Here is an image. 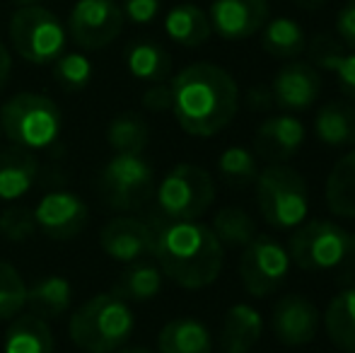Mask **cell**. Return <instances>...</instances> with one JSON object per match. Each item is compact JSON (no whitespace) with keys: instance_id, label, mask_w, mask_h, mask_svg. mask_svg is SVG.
Listing matches in <instances>:
<instances>
[{"instance_id":"cell-29","label":"cell","mask_w":355,"mask_h":353,"mask_svg":"<svg viewBox=\"0 0 355 353\" xmlns=\"http://www.w3.org/2000/svg\"><path fill=\"white\" fill-rule=\"evenodd\" d=\"M327 206L338 218H355V150L346 153L329 172Z\"/></svg>"},{"instance_id":"cell-16","label":"cell","mask_w":355,"mask_h":353,"mask_svg":"<svg viewBox=\"0 0 355 353\" xmlns=\"http://www.w3.org/2000/svg\"><path fill=\"white\" fill-rule=\"evenodd\" d=\"M322 325L317 305L304 295H283L273 305L271 312V327L276 339L283 346H307L314 341Z\"/></svg>"},{"instance_id":"cell-6","label":"cell","mask_w":355,"mask_h":353,"mask_svg":"<svg viewBox=\"0 0 355 353\" xmlns=\"http://www.w3.org/2000/svg\"><path fill=\"white\" fill-rule=\"evenodd\" d=\"M10 42L27 63L49 66L66 53L68 32L49 8L37 3L17 5L10 17Z\"/></svg>"},{"instance_id":"cell-24","label":"cell","mask_w":355,"mask_h":353,"mask_svg":"<svg viewBox=\"0 0 355 353\" xmlns=\"http://www.w3.org/2000/svg\"><path fill=\"white\" fill-rule=\"evenodd\" d=\"M3 339V353H53V334L46 320L37 315L12 317Z\"/></svg>"},{"instance_id":"cell-40","label":"cell","mask_w":355,"mask_h":353,"mask_svg":"<svg viewBox=\"0 0 355 353\" xmlns=\"http://www.w3.org/2000/svg\"><path fill=\"white\" fill-rule=\"evenodd\" d=\"M334 76L338 80V87L351 102H355V51H346L334 66Z\"/></svg>"},{"instance_id":"cell-39","label":"cell","mask_w":355,"mask_h":353,"mask_svg":"<svg viewBox=\"0 0 355 353\" xmlns=\"http://www.w3.org/2000/svg\"><path fill=\"white\" fill-rule=\"evenodd\" d=\"M143 107L155 114L172 112V85H169L167 80L153 83V85L143 92Z\"/></svg>"},{"instance_id":"cell-7","label":"cell","mask_w":355,"mask_h":353,"mask_svg":"<svg viewBox=\"0 0 355 353\" xmlns=\"http://www.w3.org/2000/svg\"><path fill=\"white\" fill-rule=\"evenodd\" d=\"M215 201L211 172L198 165L172 167L157 187V206L167 221H198Z\"/></svg>"},{"instance_id":"cell-23","label":"cell","mask_w":355,"mask_h":353,"mask_svg":"<svg viewBox=\"0 0 355 353\" xmlns=\"http://www.w3.org/2000/svg\"><path fill=\"white\" fill-rule=\"evenodd\" d=\"M162 281H164V276H162V271H159L157 261L138 259L123 268L119 281L114 283L112 293L126 302H148L159 295Z\"/></svg>"},{"instance_id":"cell-15","label":"cell","mask_w":355,"mask_h":353,"mask_svg":"<svg viewBox=\"0 0 355 353\" xmlns=\"http://www.w3.org/2000/svg\"><path fill=\"white\" fill-rule=\"evenodd\" d=\"M208 19L220 39L242 42L268 22V0H213Z\"/></svg>"},{"instance_id":"cell-17","label":"cell","mask_w":355,"mask_h":353,"mask_svg":"<svg viewBox=\"0 0 355 353\" xmlns=\"http://www.w3.org/2000/svg\"><path fill=\"white\" fill-rule=\"evenodd\" d=\"M304 143V123L293 114H278L268 117L254 136L257 155L268 160L271 165L285 162L302 148Z\"/></svg>"},{"instance_id":"cell-36","label":"cell","mask_w":355,"mask_h":353,"mask_svg":"<svg viewBox=\"0 0 355 353\" xmlns=\"http://www.w3.org/2000/svg\"><path fill=\"white\" fill-rule=\"evenodd\" d=\"M304 51H309V61H312V66L317 71L322 68V71L331 73L336 61L346 53V46L338 39H334L331 34H317L312 39V44H307Z\"/></svg>"},{"instance_id":"cell-33","label":"cell","mask_w":355,"mask_h":353,"mask_svg":"<svg viewBox=\"0 0 355 353\" xmlns=\"http://www.w3.org/2000/svg\"><path fill=\"white\" fill-rule=\"evenodd\" d=\"M53 66V80L58 83L66 92H80L89 85L92 80V63L85 53L71 51V53H61Z\"/></svg>"},{"instance_id":"cell-31","label":"cell","mask_w":355,"mask_h":353,"mask_svg":"<svg viewBox=\"0 0 355 353\" xmlns=\"http://www.w3.org/2000/svg\"><path fill=\"white\" fill-rule=\"evenodd\" d=\"M148 123L143 117L133 112H123L112 119L107 128V141L114 153H128V155H143L148 146Z\"/></svg>"},{"instance_id":"cell-9","label":"cell","mask_w":355,"mask_h":353,"mask_svg":"<svg viewBox=\"0 0 355 353\" xmlns=\"http://www.w3.org/2000/svg\"><path fill=\"white\" fill-rule=\"evenodd\" d=\"M155 189V175L143 155L114 153L102 167L97 191L114 211H136L150 198Z\"/></svg>"},{"instance_id":"cell-42","label":"cell","mask_w":355,"mask_h":353,"mask_svg":"<svg viewBox=\"0 0 355 353\" xmlns=\"http://www.w3.org/2000/svg\"><path fill=\"white\" fill-rule=\"evenodd\" d=\"M10 71H12V58H10V51L0 44V92L3 87L8 85V78H10Z\"/></svg>"},{"instance_id":"cell-5","label":"cell","mask_w":355,"mask_h":353,"mask_svg":"<svg viewBox=\"0 0 355 353\" xmlns=\"http://www.w3.org/2000/svg\"><path fill=\"white\" fill-rule=\"evenodd\" d=\"M257 206L261 218L276 230L297 227L309 213V189L297 170L276 162L259 172Z\"/></svg>"},{"instance_id":"cell-27","label":"cell","mask_w":355,"mask_h":353,"mask_svg":"<svg viewBox=\"0 0 355 353\" xmlns=\"http://www.w3.org/2000/svg\"><path fill=\"white\" fill-rule=\"evenodd\" d=\"M261 49L273 58L281 61H295L307 49V34L302 24L293 17L268 19L261 27Z\"/></svg>"},{"instance_id":"cell-30","label":"cell","mask_w":355,"mask_h":353,"mask_svg":"<svg viewBox=\"0 0 355 353\" xmlns=\"http://www.w3.org/2000/svg\"><path fill=\"white\" fill-rule=\"evenodd\" d=\"M211 230L215 232V237H218L223 247L242 250V247H247L257 237V223H254V218L244 208L227 206L215 213Z\"/></svg>"},{"instance_id":"cell-20","label":"cell","mask_w":355,"mask_h":353,"mask_svg":"<svg viewBox=\"0 0 355 353\" xmlns=\"http://www.w3.org/2000/svg\"><path fill=\"white\" fill-rule=\"evenodd\" d=\"M159 353H213V336L196 317H177L159 329Z\"/></svg>"},{"instance_id":"cell-44","label":"cell","mask_w":355,"mask_h":353,"mask_svg":"<svg viewBox=\"0 0 355 353\" xmlns=\"http://www.w3.org/2000/svg\"><path fill=\"white\" fill-rule=\"evenodd\" d=\"M351 255L355 257V232H351Z\"/></svg>"},{"instance_id":"cell-4","label":"cell","mask_w":355,"mask_h":353,"mask_svg":"<svg viewBox=\"0 0 355 353\" xmlns=\"http://www.w3.org/2000/svg\"><path fill=\"white\" fill-rule=\"evenodd\" d=\"M0 128L12 146L44 150L58 141L63 114L51 97L39 92H19L0 109Z\"/></svg>"},{"instance_id":"cell-26","label":"cell","mask_w":355,"mask_h":353,"mask_svg":"<svg viewBox=\"0 0 355 353\" xmlns=\"http://www.w3.org/2000/svg\"><path fill=\"white\" fill-rule=\"evenodd\" d=\"M126 68L136 80L143 83H164L172 73V56L150 39H138L123 53Z\"/></svg>"},{"instance_id":"cell-21","label":"cell","mask_w":355,"mask_h":353,"mask_svg":"<svg viewBox=\"0 0 355 353\" xmlns=\"http://www.w3.org/2000/svg\"><path fill=\"white\" fill-rule=\"evenodd\" d=\"M314 133L329 148L355 146V104L338 99L322 104L314 117Z\"/></svg>"},{"instance_id":"cell-45","label":"cell","mask_w":355,"mask_h":353,"mask_svg":"<svg viewBox=\"0 0 355 353\" xmlns=\"http://www.w3.org/2000/svg\"><path fill=\"white\" fill-rule=\"evenodd\" d=\"M17 5H32V3H37V0H15Z\"/></svg>"},{"instance_id":"cell-35","label":"cell","mask_w":355,"mask_h":353,"mask_svg":"<svg viewBox=\"0 0 355 353\" xmlns=\"http://www.w3.org/2000/svg\"><path fill=\"white\" fill-rule=\"evenodd\" d=\"M37 232V221L34 211L24 206H10L0 213V235L8 242H27Z\"/></svg>"},{"instance_id":"cell-46","label":"cell","mask_w":355,"mask_h":353,"mask_svg":"<svg viewBox=\"0 0 355 353\" xmlns=\"http://www.w3.org/2000/svg\"><path fill=\"white\" fill-rule=\"evenodd\" d=\"M0 136H3V128H0Z\"/></svg>"},{"instance_id":"cell-12","label":"cell","mask_w":355,"mask_h":353,"mask_svg":"<svg viewBox=\"0 0 355 353\" xmlns=\"http://www.w3.org/2000/svg\"><path fill=\"white\" fill-rule=\"evenodd\" d=\"M37 230L51 240H73L85 230L89 221V208L73 191H49L34 208Z\"/></svg>"},{"instance_id":"cell-34","label":"cell","mask_w":355,"mask_h":353,"mask_svg":"<svg viewBox=\"0 0 355 353\" xmlns=\"http://www.w3.org/2000/svg\"><path fill=\"white\" fill-rule=\"evenodd\" d=\"M27 305V283L17 268L0 259V322L12 320Z\"/></svg>"},{"instance_id":"cell-28","label":"cell","mask_w":355,"mask_h":353,"mask_svg":"<svg viewBox=\"0 0 355 353\" xmlns=\"http://www.w3.org/2000/svg\"><path fill=\"white\" fill-rule=\"evenodd\" d=\"M324 329L338 351L355 353V286L331 298L324 312Z\"/></svg>"},{"instance_id":"cell-2","label":"cell","mask_w":355,"mask_h":353,"mask_svg":"<svg viewBox=\"0 0 355 353\" xmlns=\"http://www.w3.org/2000/svg\"><path fill=\"white\" fill-rule=\"evenodd\" d=\"M162 276L187 291H201L218 281L225 247L211 225L198 221H167L155 230V252Z\"/></svg>"},{"instance_id":"cell-13","label":"cell","mask_w":355,"mask_h":353,"mask_svg":"<svg viewBox=\"0 0 355 353\" xmlns=\"http://www.w3.org/2000/svg\"><path fill=\"white\" fill-rule=\"evenodd\" d=\"M273 104L283 112H307L322 94V73L304 61H288L271 83Z\"/></svg>"},{"instance_id":"cell-14","label":"cell","mask_w":355,"mask_h":353,"mask_svg":"<svg viewBox=\"0 0 355 353\" xmlns=\"http://www.w3.org/2000/svg\"><path fill=\"white\" fill-rule=\"evenodd\" d=\"M99 245L104 255L121 264L148 259L155 252V227L131 216L112 218L99 232Z\"/></svg>"},{"instance_id":"cell-25","label":"cell","mask_w":355,"mask_h":353,"mask_svg":"<svg viewBox=\"0 0 355 353\" xmlns=\"http://www.w3.org/2000/svg\"><path fill=\"white\" fill-rule=\"evenodd\" d=\"M73 300V288L63 276H44L27 286V305L32 315L42 320H56L66 315Z\"/></svg>"},{"instance_id":"cell-43","label":"cell","mask_w":355,"mask_h":353,"mask_svg":"<svg viewBox=\"0 0 355 353\" xmlns=\"http://www.w3.org/2000/svg\"><path fill=\"white\" fill-rule=\"evenodd\" d=\"M114 353H153L150 349H143V346H131V349H119Z\"/></svg>"},{"instance_id":"cell-41","label":"cell","mask_w":355,"mask_h":353,"mask_svg":"<svg viewBox=\"0 0 355 353\" xmlns=\"http://www.w3.org/2000/svg\"><path fill=\"white\" fill-rule=\"evenodd\" d=\"M247 97H249V104H252V109H271V107H276V104H273L271 87H268V89H263L261 85L252 87Z\"/></svg>"},{"instance_id":"cell-8","label":"cell","mask_w":355,"mask_h":353,"mask_svg":"<svg viewBox=\"0 0 355 353\" xmlns=\"http://www.w3.org/2000/svg\"><path fill=\"white\" fill-rule=\"evenodd\" d=\"M351 255V232L334 221L300 223L288 242L290 264L302 271H331Z\"/></svg>"},{"instance_id":"cell-19","label":"cell","mask_w":355,"mask_h":353,"mask_svg":"<svg viewBox=\"0 0 355 353\" xmlns=\"http://www.w3.org/2000/svg\"><path fill=\"white\" fill-rule=\"evenodd\" d=\"M39 175V162L27 148L0 150V201H17L27 196Z\"/></svg>"},{"instance_id":"cell-22","label":"cell","mask_w":355,"mask_h":353,"mask_svg":"<svg viewBox=\"0 0 355 353\" xmlns=\"http://www.w3.org/2000/svg\"><path fill=\"white\" fill-rule=\"evenodd\" d=\"M164 32L179 46L196 49L211 39L213 27H211V19H208V12H203L198 5L182 3V5H174L167 12V17H164Z\"/></svg>"},{"instance_id":"cell-11","label":"cell","mask_w":355,"mask_h":353,"mask_svg":"<svg viewBox=\"0 0 355 353\" xmlns=\"http://www.w3.org/2000/svg\"><path fill=\"white\" fill-rule=\"evenodd\" d=\"M123 12L116 0H78L68 15V37L85 51H97L123 29Z\"/></svg>"},{"instance_id":"cell-32","label":"cell","mask_w":355,"mask_h":353,"mask_svg":"<svg viewBox=\"0 0 355 353\" xmlns=\"http://www.w3.org/2000/svg\"><path fill=\"white\" fill-rule=\"evenodd\" d=\"M218 172L230 187L244 189V187H249V184L257 182V177H259L257 155H254L252 150H247V148L232 146V148H227V150L220 153Z\"/></svg>"},{"instance_id":"cell-3","label":"cell","mask_w":355,"mask_h":353,"mask_svg":"<svg viewBox=\"0 0 355 353\" xmlns=\"http://www.w3.org/2000/svg\"><path fill=\"white\" fill-rule=\"evenodd\" d=\"M136 329V317L126 300L114 293H99L85 300L68 322V334L87 353H114L126 346Z\"/></svg>"},{"instance_id":"cell-1","label":"cell","mask_w":355,"mask_h":353,"mask_svg":"<svg viewBox=\"0 0 355 353\" xmlns=\"http://www.w3.org/2000/svg\"><path fill=\"white\" fill-rule=\"evenodd\" d=\"M172 114L182 131L211 138L227 128L239 109V87L225 68L215 63H191L174 76Z\"/></svg>"},{"instance_id":"cell-10","label":"cell","mask_w":355,"mask_h":353,"mask_svg":"<svg viewBox=\"0 0 355 353\" xmlns=\"http://www.w3.org/2000/svg\"><path fill=\"white\" fill-rule=\"evenodd\" d=\"M239 281L244 291L254 298L273 295L285 283L290 271V257L288 250L271 235H259L242 247L239 257Z\"/></svg>"},{"instance_id":"cell-37","label":"cell","mask_w":355,"mask_h":353,"mask_svg":"<svg viewBox=\"0 0 355 353\" xmlns=\"http://www.w3.org/2000/svg\"><path fill=\"white\" fill-rule=\"evenodd\" d=\"M123 19L133 24H150L159 15L162 0H121Z\"/></svg>"},{"instance_id":"cell-38","label":"cell","mask_w":355,"mask_h":353,"mask_svg":"<svg viewBox=\"0 0 355 353\" xmlns=\"http://www.w3.org/2000/svg\"><path fill=\"white\" fill-rule=\"evenodd\" d=\"M336 37L348 51H355V0H346L338 10Z\"/></svg>"},{"instance_id":"cell-18","label":"cell","mask_w":355,"mask_h":353,"mask_svg":"<svg viewBox=\"0 0 355 353\" xmlns=\"http://www.w3.org/2000/svg\"><path fill=\"white\" fill-rule=\"evenodd\" d=\"M263 332L261 312L247 302H237L225 312L220 329V349L223 353H249L259 344Z\"/></svg>"}]
</instances>
